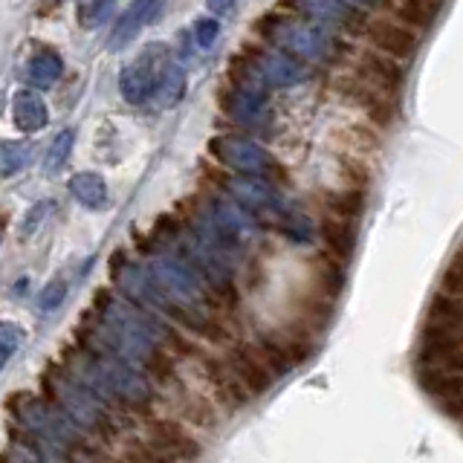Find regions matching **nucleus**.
I'll use <instances>...</instances> for the list:
<instances>
[{"label":"nucleus","instance_id":"14","mask_svg":"<svg viewBox=\"0 0 463 463\" xmlns=\"http://www.w3.org/2000/svg\"><path fill=\"white\" fill-rule=\"evenodd\" d=\"M163 12V4H154V0H139V4L130 6L119 21H116L113 33H110V50H125L128 43H134L137 35L148 26L156 14Z\"/></svg>","mask_w":463,"mask_h":463},{"label":"nucleus","instance_id":"12","mask_svg":"<svg viewBox=\"0 0 463 463\" xmlns=\"http://www.w3.org/2000/svg\"><path fill=\"white\" fill-rule=\"evenodd\" d=\"M365 38L373 47V52H383L388 58H394V61L411 58L417 50V33H411V26H402L388 18H368Z\"/></svg>","mask_w":463,"mask_h":463},{"label":"nucleus","instance_id":"24","mask_svg":"<svg viewBox=\"0 0 463 463\" xmlns=\"http://www.w3.org/2000/svg\"><path fill=\"white\" fill-rule=\"evenodd\" d=\"M29 163V145L18 139H0V177H14Z\"/></svg>","mask_w":463,"mask_h":463},{"label":"nucleus","instance_id":"19","mask_svg":"<svg viewBox=\"0 0 463 463\" xmlns=\"http://www.w3.org/2000/svg\"><path fill=\"white\" fill-rule=\"evenodd\" d=\"M70 194L87 209H101L108 203V183L96 171H79L70 177Z\"/></svg>","mask_w":463,"mask_h":463},{"label":"nucleus","instance_id":"11","mask_svg":"<svg viewBox=\"0 0 463 463\" xmlns=\"http://www.w3.org/2000/svg\"><path fill=\"white\" fill-rule=\"evenodd\" d=\"M192 365L200 368L203 380H206V385L214 394V400L221 402V405H226L229 411H235V409H241V405L250 402V394H246V391L241 388V383L235 380V376H232V371L226 368L223 356H214V354L206 351V347H203V354L192 362Z\"/></svg>","mask_w":463,"mask_h":463},{"label":"nucleus","instance_id":"20","mask_svg":"<svg viewBox=\"0 0 463 463\" xmlns=\"http://www.w3.org/2000/svg\"><path fill=\"white\" fill-rule=\"evenodd\" d=\"M174 400H177L180 417H185L188 423L203 426V429L217 426V411L212 400H206L203 394H192V391H185V388H180V394H174Z\"/></svg>","mask_w":463,"mask_h":463},{"label":"nucleus","instance_id":"1","mask_svg":"<svg viewBox=\"0 0 463 463\" xmlns=\"http://www.w3.org/2000/svg\"><path fill=\"white\" fill-rule=\"evenodd\" d=\"M43 402H50L58 414H64L84 438H90L101 449L113 446L122 438L125 420L110 411L96 394H90L81 383H76L64 368H47L41 376Z\"/></svg>","mask_w":463,"mask_h":463},{"label":"nucleus","instance_id":"27","mask_svg":"<svg viewBox=\"0 0 463 463\" xmlns=\"http://www.w3.org/2000/svg\"><path fill=\"white\" fill-rule=\"evenodd\" d=\"M116 460L119 463H168L163 455L156 452V449H151L145 440H128L122 446V455Z\"/></svg>","mask_w":463,"mask_h":463},{"label":"nucleus","instance_id":"23","mask_svg":"<svg viewBox=\"0 0 463 463\" xmlns=\"http://www.w3.org/2000/svg\"><path fill=\"white\" fill-rule=\"evenodd\" d=\"M426 325H443V327H458V330H463V298L438 293V296L429 301Z\"/></svg>","mask_w":463,"mask_h":463},{"label":"nucleus","instance_id":"31","mask_svg":"<svg viewBox=\"0 0 463 463\" xmlns=\"http://www.w3.org/2000/svg\"><path fill=\"white\" fill-rule=\"evenodd\" d=\"M440 293H443V296L463 298V260H460V258L443 272V279H440Z\"/></svg>","mask_w":463,"mask_h":463},{"label":"nucleus","instance_id":"16","mask_svg":"<svg viewBox=\"0 0 463 463\" xmlns=\"http://www.w3.org/2000/svg\"><path fill=\"white\" fill-rule=\"evenodd\" d=\"M420 383L429 391V397L446 409L449 414L463 417V373H423Z\"/></svg>","mask_w":463,"mask_h":463},{"label":"nucleus","instance_id":"10","mask_svg":"<svg viewBox=\"0 0 463 463\" xmlns=\"http://www.w3.org/2000/svg\"><path fill=\"white\" fill-rule=\"evenodd\" d=\"M221 188L229 194V200H235L241 209L250 214H275L284 206V197L279 194L269 180L260 177H241V174H226L221 180Z\"/></svg>","mask_w":463,"mask_h":463},{"label":"nucleus","instance_id":"17","mask_svg":"<svg viewBox=\"0 0 463 463\" xmlns=\"http://www.w3.org/2000/svg\"><path fill=\"white\" fill-rule=\"evenodd\" d=\"M318 235L325 241L327 255L333 260H339V264H345L356 250V223L354 221H342V217L325 214L322 223H318Z\"/></svg>","mask_w":463,"mask_h":463},{"label":"nucleus","instance_id":"9","mask_svg":"<svg viewBox=\"0 0 463 463\" xmlns=\"http://www.w3.org/2000/svg\"><path fill=\"white\" fill-rule=\"evenodd\" d=\"M217 105L232 122L243 128H264L272 119V105L267 90H246V87L223 84L217 93Z\"/></svg>","mask_w":463,"mask_h":463},{"label":"nucleus","instance_id":"3","mask_svg":"<svg viewBox=\"0 0 463 463\" xmlns=\"http://www.w3.org/2000/svg\"><path fill=\"white\" fill-rule=\"evenodd\" d=\"M255 29L267 38L269 47L293 55L301 64H339L347 55V47L330 29L304 18H284L281 12H272L260 18Z\"/></svg>","mask_w":463,"mask_h":463},{"label":"nucleus","instance_id":"36","mask_svg":"<svg viewBox=\"0 0 463 463\" xmlns=\"http://www.w3.org/2000/svg\"><path fill=\"white\" fill-rule=\"evenodd\" d=\"M460 423H463V417H460Z\"/></svg>","mask_w":463,"mask_h":463},{"label":"nucleus","instance_id":"22","mask_svg":"<svg viewBox=\"0 0 463 463\" xmlns=\"http://www.w3.org/2000/svg\"><path fill=\"white\" fill-rule=\"evenodd\" d=\"M365 192L362 188H339V192H327L325 194V206L327 214L333 217H342V221H354L365 212Z\"/></svg>","mask_w":463,"mask_h":463},{"label":"nucleus","instance_id":"6","mask_svg":"<svg viewBox=\"0 0 463 463\" xmlns=\"http://www.w3.org/2000/svg\"><path fill=\"white\" fill-rule=\"evenodd\" d=\"M145 443L156 449L168 463H192L200 455V443L192 438V431L171 417H151L145 426Z\"/></svg>","mask_w":463,"mask_h":463},{"label":"nucleus","instance_id":"15","mask_svg":"<svg viewBox=\"0 0 463 463\" xmlns=\"http://www.w3.org/2000/svg\"><path fill=\"white\" fill-rule=\"evenodd\" d=\"M12 122L18 130H24V134H38L41 128H47L50 108H47V101H43V96L35 93V90H29V87H24V90L14 93V99H12Z\"/></svg>","mask_w":463,"mask_h":463},{"label":"nucleus","instance_id":"18","mask_svg":"<svg viewBox=\"0 0 463 463\" xmlns=\"http://www.w3.org/2000/svg\"><path fill=\"white\" fill-rule=\"evenodd\" d=\"M61 72H64L61 55L50 47H43L24 64V81L29 87H35V90H50V87L61 79Z\"/></svg>","mask_w":463,"mask_h":463},{"label":"nucleus","instance_id":"32","mask_svg":"<svg viewBox=\"0 0 463 463\" xmlns=\"http://www.w3.org/2000/svg\"><path fill=\"white\" fill-rule=\"evenodd\" d=\"M217 35H221V21H217V18H200L194 24V38H197L200 50H212Z\"/></svg>","mask_w":463,"mask_h":463},{"label":"nucleus","instance_id":"13","mask_svg":"<svg viewBox=\"0 0 463 463\" xmlns=\"http://www.w3.org/2000/svg\"><path fill=\"white\" fill-rule=\"evenodd\" d=\"M354 76L383 96L402 90V84H405V70L400 67V61H394V58H388L383 52H373V50H365L359 55Z\"/></svg>","mask_w":463,"mask_h":463},{"label":"nucleus","instance_id":"29","mask_svg":"<svg viewBox=\"0 0 463 463\" xmlns=\"http://www.w3.org/2000/svg\"><path fill=\"white\" fill-rule=\"evenodd\" d=\"M79 14V24L84 29H99L101 24H108V18L113 14V4H108V0H99V4H81L76 9Z\"/></svg>","mask_w":463,"mask_h":463},{"label":"nucleus","instance_id":"7","mask_svg":"<svg viewBox=\"0 0 463 463\" xmlns=\"http://www.w3.org/2000/svg\"><path fill=\"white\" fill-rule=\"evenodd\" d=\"M246 55L252 58V64L258 70V79L264 87L281 90V87H296L301 81L310 79V67L296 61L293 55H287L275 47H246Z\"/></svg>","mask_w":463,"mask_h":463},{"label":"nucleus","instance_id":"5","mask_svg":"<svg viewBox=\"0 0 463 463\" xmlns=\"http://www.w3.org/2000/svg\"><path fill=\"white\" fill-rule=\"evenodd\" d=\"M209 154L221 163L223 168L241 174V177H260L269 180L272 174H279V159H275L264 145L238 137V134H221L209 142Z\"/></svg>","mask_w":463,"mask_h":463},{"label":"nucleus","instance_id":"26","mask_svg":"<svg viewBox=\"0 0 463 463\" xmlns=\"http://www.w3.org/2000/svg\"><path fill=\"white\" fill-rule=\"evenodd\" d=\"M26 342V333L14 322H0V371L12 359L14 351H21Z\"/></svg>","mask_w":463,"mask_h":463},{"label":"nucleus","instance_id":"35","mask_svg":"<svg viewBox=\"0 0 463 463\" xmlns=\"http://www.w3.org/2000/svg\"><path fill=\"white\" fill-rule=\"evenodd\" d=\"M128 264H130V260H128V252H125V250H116L113 258H110V279H113V281L119 279V272H122Z\"/></svg>","mask_w":463,"mask_h":463},{"label":"nucleus","instance_id":"30","mask_svg":"<svg viewBox=\"0 0 463 463\" xmlns=\"http://www.w3.org/2000/svg\"><path fill=\"white\" fill-rule=\"evenodd\" d=\"M67 293H70V284H67L64 279H52V281L38 293V307H41L43 313H52V310H58V307L64 304Z\"/></svg>","mask_w":463,"mask_h":463},{"label":"nucleus","instance_id":"2","mask_svg":"<svg viewBox=\"0 0 463 463\" xmlns=\"http://www.w3.org/2000/svg\"><path fill=\"white\" fill-rule=\"evenodd\" d=\"M9 411L21 423L29 440L55 449V452H61L72 463H108L105 449L93 443L90 438H84V434L72 426L64 414H58L50 402L26 394V391H18V394L9 400Z\"/></svg>","mask_w":463,"mask_h":463},{"label":"nucleus","instance_id":"21","mask_svg":"<svg viewBox=\"0 0 463 463\" xmlns=\"http://www.w3.org/2000/svg\"><path fill=\"white\" fill-rule=\"evenodd\" d=\"M156 105L159 108H174L177 101L185 96V70L180 64H168L163 72H159V79L154 81V93Z\"/></svg>","mask_w":463,"mask_h":463},{"label":"nucleus","instance_id":"8","mask_svg":"<svg viewBox=\"0 0 463 463\" xmlns=\"http://www.w3.org/2000/svg\"><path fill=\"white\" fill-rule=\"evenodd\" d=\"M223 362H226V368L232 371V376L241 383V388L250 394V400L267 394V391L272 388V383H275V376L264 365V359L258 356L252 342H229Z\"/></svg>","mask_w":463,"mask_h":463},{"label":"nucleus","instance_id":"28","mask_svg":"<svg viewBox=\"0 0 463 463\" xmlns=\"http://www.w3.org/2000/svg\"><path fill=\"white\" fill-rule=\"evenodd\" d=\"M72 139H76L72 130H61V134L52 139L50 151H47V174H55L58 168L67 163V156L72 151Z\"/></svg>","mask_w":463,"mask_h":463},{"label":"nucleus","instance_id":"4","mask_svg":"<svg viewBox=\"0 0 463 463\" xmlns=\"http://www.w3.org/2000/svg\"><path fill=\"white\" fill-rule=\"evenodd\" d=\"M148 275L171 304L185 310H206V313H226L217 298L209 293V287L200 281V275L185 264V260L174 250H159L151 252L148 260Z\"/></svg>","mask_w":463,"mask_h":463},{"label":"nucleus","instance_id":"34","mask_svg":"<svg viewBox=\"0 0 463 463\" xmlns=\"http://www.w3.org/2000/svg\"><path fill=\"white\" fill-rule=\"evenodd\" d=\"M0 463H41L26 446H12L9 452L0 455Z\"/></svg>","mask_w":463,"mask_h":463},{"label":"nucleus","instance_id":"25","mask_svg":"<svg viewBox=\"0 0 463 463\" xmlns=\"http://www.w3.org/2000/svg\"><path fill=\"white\" fill-rule=\"evenodd\" d=\"M443 6H429V4H402L394 6V14L400 18V24H411V26H429L434 18L440 14Z\"/></svg>","mask_w":463,"mask_h":463},{"label":"nucleus","instance_id":"33","mask_svg":"<svg viewBox=\"0 0 463 463\" xmlns=\"http://www.w3.org/2000/svg\"><path fill=\"white\" fill-rule=\"evenodd\" d=\"M52 206H55L52 200H41V203H35V206L26 212L24 226H21V229H24V238H33V235H35L38 226H41L43 221H47V214H50V209H52Z\"/></svg>","mask_w":463,"mask_h":463}]
</instances>
